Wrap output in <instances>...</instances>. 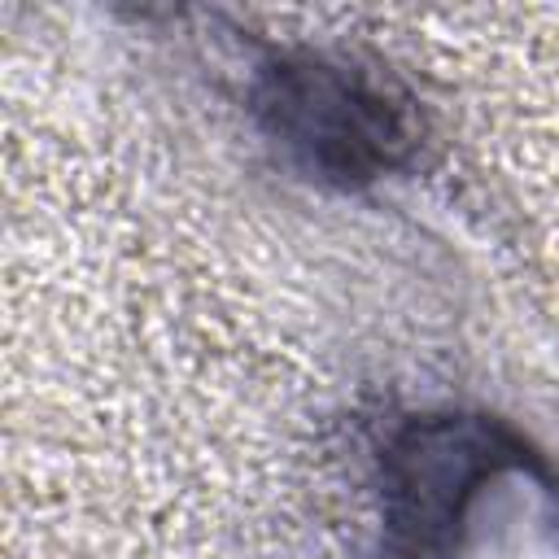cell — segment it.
Listing matches in <instances>:
<instances>
[{
    "instance_id": "obj_2",
    "label": "cell",
    "mask_w": 559,
    "mask_h": 559,
    "mask_svg": "<svg viewBox=\"0 0 559 559\" xmlns=\"http://www.w3.org/2000/svg\"><path fill=\"white\" fill-rule=\"evenodd\" d=\"M520 445L480 419H437L406 432L393 450V533L411 550H432L450 537L459 502Z\"/></svg>"
},
{
    "instance_id": "obj_1",
    "label": "cell",
    "mask_w": 559,
    "mask_h": 559,
    "mask_svg": "<svg viewBox=\"0 0 559 559\" xmlns=\"http://www.w3.org/2000/svg\"><path fill=\"white\" fill-rule=\"evenodd\" d=\"M258 114L310 170L336 183L376 179L415 144L411 100L389 79L314 52L266 70Z\"/></svg>"
}]
</instances>
